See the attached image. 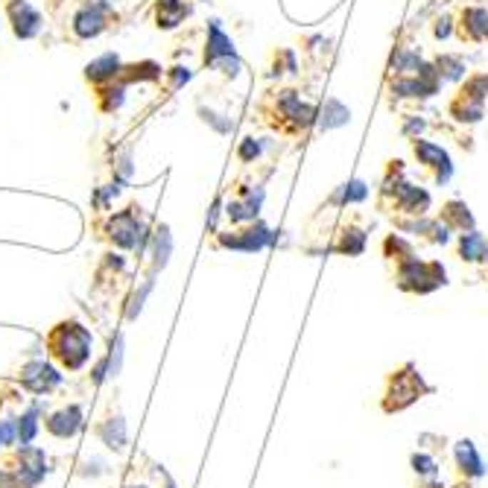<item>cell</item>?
Returning a JSON list of instances; mask_svg holds the SVG:
<instances>
[{"instance_id":"1","label":"cell","mask_w":488,"mask_h":488,"mask_svg":"<svg viewBox=\"0 0 488 488\" xmlns=\"http://www.w3.org/2000/svg\"><path fill=\"white\" fill-rule=\"evenodd\" d=\"M395 281H398L401 290H410V293H433V290H439V287L447 284V272H444L442 263H436V260H421L412 252L404 260H398Z\"/></svg>"},{"instance_id":"2","label":"cell","mask_w":488,"mask_h":488,"mask_svg":"<svg viewBox=\"0 0 488 488\" xmlns=\"http://www.w3.org/2000/svg\"><path fill=\"white\" fill-rule=\"evenodd\" d=\"M412 156L424 170L433 173V181L439 188H444L453 178V161L447 156V149H442L439 143L427 141V138H412Z\"/></svg>"},{"instance_id":"3","label":"cell","mask_w":488,"mask_h":488,"mask_svg":"<svg viewBox=\"0 0 488 488\" xmlns=\"http://www.w3.org/2000/svg\"><path fill=\"white\" fill-rule=\"evenodd\" d=\"M456 36L465 44H485L488 41V9L479 4L462 6L459 18H456Z\"/></svg>"},{"instance_id":"4","label":"cell","mask_w":488,"mask_h":488,"mask_svg":"<svg viewBox=\"0 0 488 488\" xmlns=\"http://www.w3.org/2000/svg\"><path fill=\"white\" fill-rule=\"evenodd\" d=\"M456 255H459L465 263H485L488 260V237L477 228L459 234V243H456Z\"/></svg>"},{"instance_id":"5","label":"cell","mask_w":488,"mask_h":488,"mask_svg":"<svg viewBox=\"0 0 488 488\" xmlns=\"http://www.w3.org/2000/svg\"><path fill=\"white\" fill-rule=\"evenodd\" d=\"M439 220H442L450 231H459V234L477 228L474 213H471V208H468L462 199H450V202H444V208H442V213H439Z\"/></svg>"},{"instance_id":"6","label":"cell","mask_w":488,"mask_h":488,"mask_svg":"<svg viewBox=\"0 0 488 488\" xmlns=\"http://www.w3.org/2000/svg\"><path fill=\"white\" fill-rule=\"evenodd\" d=\"M223 243H225V246H231V249L255 252V249H263L266 243H269V228L260 225V223H255V225L246 228V231H234L231 237H223Z\"/></svg>"},{"instance_id":"7","label":"cell","mask_w":488,"mask_h":488,"mask_svg":"<svg viewBox=\"0 0 488 488\" xmlns=\"http://www.w3.org/2000/svg\"><path fill=\"white\" fill-rule=\"evenodd\" d=\"M421 65H424V59H421L418 50L398 47L392 53V59H389V76H415Z\"/></svg>"},{"instance_id":"8","label":"cell","mask_w":488,"mask_h":488,"mask_svg":"<svg viewBox=\"0 0 488 488\" xmlns=\"http://www.w3.org/2000/svg\"><path fill=\"white\" fill-rule=\"evenodd\" d=\"M447 114H450L453 120H459V123L474 126V123H479V120H482L485 106H482V103H474V100H468V97H462L459 91H456V97H453L450 106H447Z\"/></svg>"},{"instance_id":"9","label":"cell","mask_w":488,"mask_h":488,"mask_svg":"<svg viewBox=\"0 0 488 488\" xmlns=\"http://www.w3.org/2000/svg\"><path fill=\"white\" fill-rule=\"evenodd\" d=\"M433 65H436L442 82H459V79L468 76V65H465V59L459 53H442V56L433 59Z\"/></svg>"},{"instance_id":"10","label":"cell","mask_w":488,"mask_h":488,"mask_svg":"<svg viewBox=\"0 0 488 488\" xmlns=\"http://www.w3.org/2000/svg\"><path fill=\"white\" fill-rule=\"evenodd\" d=\"M333 249L340 255H362L365 252V231L360 225H345L340 234V243Z\"/></svg>"},{"instance_id":"11","label":"cell","mask_w":488,"mask_h":488,"mask_svg":"<svg viewBox=\"0 0 488 488\" xmlns=\"http://www.w3.org/2000/svg\"><path fill=\"white\" fill-rule=\"evenodd\" d=\"M12 21H15V33H18L21 39L36 36V29H39V15L29 9L26 4H15V6H12Z\"/></svg>"},{"instance_id":"12","label":"cell","mask_w":488,"mask_h":488,"mask_svg":"<svg viewBox=\"0 0 488 488\" xmlns=\"http://www.w3.org/2000/svg\"><path fill=\"white\" fill-rule=\"evenodd\" d=\"M351 120V111L340 103V100H327V106H325V111L316 117V123L322 126V129H337V126H342V123H348Z\"/></svg>"},{"instance_id":"13","label":"cell","mask_w":488,"mask_h":488,"mask_svg":"<svg viewBox=\"0 0 488 488\" xmlns=\"http://www.w3.org/2000/svg\"><path fill=\"white\" fill-rule=\"evenodd\" d=\"M459 94L474 100V103H488V73H471L465 76V85L459 88Z\"/></svg>"},{"instance_id":"14","label":"cell","mask_w":488,"mask_h":488,"mask_svg":"<svg viewBox=\"0 0 488 488\" xmlns=\"http://www.w3.org/2000/svg\"><path fill=\"white\" fill-rule=\"evenodd\" d=\"M188 15V6L181 0H161L158 4V26L173 29L176 24H181V18Z\"/></svg>"},{"instance_id":"15","label":"cell","mask_w":488,"mask_h":488,"mask_svg":"<svg viewBox=\"0 0 488 488\" xmlns=\"http://www.w3.org/2000/svg\"><path fill=\"white\" fill-rule=\"evenodd\" d=\"M365 196H369V188H365V181L354 178V181H348V185H342V188H340V193L333 196V202H340V205H351V202H362Z\"/></svg>"},{"instance_id":"16","label":"cell","mask_w":488,"mask_h":488,"mask_svg":"<svg viewBox=\"0 0 488 488\" xmlns=\"http://www.w3.org/2000/svg\"><path fill=\"white\" fill-rule=\"evenodd\" d=\"M135 231H138V225L132 220V213H120L114 220V237H117V243H123V246H132L135 243V237H132Z\"/></svg>"},{"instance_id":"17","label":"cell","mask_w":488,"mask_h":488,"mask_svg":"<svg viewBox=\"0 0 488 488\" xmlns=\"http://www.w3.org/2000/svg\"><path fill=\"white\" fill-rule=\"evenodd\" d=\"M100 29H103V15L100 12H82V15H76V33L82 39L97 36Z\"/></svg>"},{"instance_id":"18","label":"cell","mask_w":488,"mask_h":488,"mask_svg":"<svg viewBox=\"0 0 488 488\" xmlns=\"http://www.w3.org/2000/svg\"><path fill=\"white\" fill-rule=\"evenodd\" d=\"M111 73H117V59L114 56H106V59H100V62H94V65L88 68V76L91 79H106Z\"/></svg>"},{"instance_id":"19","label":"cell","mask_w":488,"mask_h":488,"mask_svg":"<svg viewBox=\"0 0 488 488\" xmlns=\"http://www.w3.org/2000/svg\"><path fill=\"white\" fill-rule=\"evenodd\" d=\"M453 29H456L453 18H450V15H442V18L433 21V39H436V41H444V39L453 36Z\"/></svg>"},{"instance_id":"20","label":"cell","mask_w":488,"mask_h":488,"mask_svg":"<svg viewBox=\"0 0 488 488\" xmlns=\"http://www.w3.org/2000/svg\"><path fill=\"white\" fill-rule=\"evenodd\" d=\"M258 156H260V143L255 138H246V141L240 143V158L243 161H255Z\"/></svg>"},{"instance_id":"21","label":"cell","mask_w":488,"mask_h":488,"mask_svg":"<svg viewBox=\"0 0 488 488\" xmlns=\"http://www.w3.org/2000/svg\"><path fill=\"white\" fill-rule=\"evenodd\" d=\"M424 126H427V123H424L421 117L410 114V117H407V126H404V135H407V138H418V132H424Z\"/></svg>"}]
</instances>
